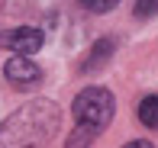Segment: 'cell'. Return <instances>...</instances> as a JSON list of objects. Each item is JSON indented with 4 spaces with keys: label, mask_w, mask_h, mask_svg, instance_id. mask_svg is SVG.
<instances>
[{
    "label": "cell",
    "mask_w": 158,
    "mask_h": 148,
    "mask_svg": "<svg viewBox=\"0 0 158 148\" xmlns=\"http://www.w3.org/2000/svg\"><path fill=\"white\" fill-rule=\"evenodd\" d=\"M61 110L55 100H29L0 122V148H45L58 135Z\"/></svg>",
    "instance_id": "1"
},
{
    "label": "cell",
    "mask_w": 158,
    "mask_h": 148,
    "mask_svg": "<svg viewBox=\"0 0 158 148\" xmlns=\"http://www.w3.org/2000/svg\"><path fill=\"white\" fill-rule=\"evenodd\" d=\"M123 148H155L152 142H145V138H135V142H126Z\"/></svg>",
    "instance_id": "9"
},
{
    "label": "cell",
    "mask_w": 158,
    "mask_h": 148,
    "mask_svg": "<svg viewBox=\"0 0 158 148\" xmlns=\"http://www.w3.org/2000/svg\"><path fill=\"white\" fill-rule=\"evenodd\" d=\"M135 116H139L142 126H148V129H158V94H148L139 100V106H135Z\"/></svg>",
    "instance_id": "6"
},
{
    "label": "cell",
    "mask_w": 158,
    "mask_h": 148,
    "mask_svg": "<svg viewBox=\"0 0 158 148\" xmlns=\"http://www.w3.org/2000/svg\"><path fill=\"white\" fill-rule=\"evenodd\" d=\"M132 13H135V19H152V16H158V0H135Z\"/></svg>",
    "instance_id": "7"
},
{
    "label": "cell",
    "mask_w": 158,
    "mask_h": 148,
    "mask_svg": "<svg viewBox=\"0 0 158 148\" xmlns=\"http://www.w3.org/2000/svg\"><path fill=\"white\" fill-rule=\"evenodd\" d=\"M42 45H45V36L35 26H16V29L0 32V48H6L13 55H35Z\"/></svg>",
    "instance_id": "4"
},
{
    "label": "cell",
    "mask_w": 158,
    "mask_h": 148,
    "mask_svg": "<svg viewBox=\"0 0 158 148\" xmlns=\"http://www.w3.org/2000/svg\"><path fill=\"white\" fill-rule=\"evenodd\" d=\"M3 77L16 90H32V87L42 84V68L35 65L29 55H13V58H6V65H3Z\"/></svg>",
    "instance_id": "3"
},
{
    "label": "cell",
    "mask_w": 158,
    "mask_h": 148,
    "mask_svg": "<svg viewBox=\"0 0 158 148\" xmlns=\"http://www.w3.org/2000/svg\"><path fill=\"white\" fill-rule=\"evenodd\" d=\"M113 48H116V42H113V39H100L97 45L90 48V55L84 58V71H97L100 65H106L110 55H113Z\"/></svg>",
    "instance_id": "5"
},
{
    "label": "cell",
    "mask_w": 158,
    "mask_h": 148,
    "mask_svg": "<svg viewBox=\"0 0 158 148\" xmlns=\"http://www.w3.org/2000/svg\"><path fill=\"white\" fill-rule=\"evenodd\" d=\"M77 3H81L84 10H90V13H110L119 0H77Z\"/></svg>",
    "instance_id": "8"
},
{
    "label": "cell",
    "mask_w": 158,
    "mask_h": 148,
    "mask_svg": "<svg viewBox=\"0 0 158 148\" xmlns=\"http://www.w3.org/2000/svg\"><path fill=\"white\" fill-rule=\"evenodd\" d=\"M74 129H71L64 148H90L97 142V135L113 122V113H116V100L106 87H84L74 97Z\"/></svg>",
    "instance_id": "2"
}]
</instances>
